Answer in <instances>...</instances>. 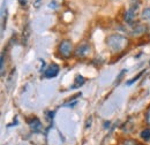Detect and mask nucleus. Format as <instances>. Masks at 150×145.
Listing matches in <instances>:
<instances>
[{
    "label": "nucleus",
    "instance_id": "f257e3e1",
    "mask_svg": "<svg viewBox=\"0 0 150 145\" xmlns=\"http://www.w3.org/2000/svg\"><path fill=\"white\" fill-rule=\"evenodd\" d=\"M105 43L112 53H120L128 46L129 40L126 36H122L119 34H112L106 37Z\"/></svg>",
    "mask_w": 150,
    "mask_h": 145
},
{
    "label": "nucleus",
    "instance_id": "f03ea898",
    "mask_svg": "<svg viewBox=\"0 0 150 145\" xmlns=\"http://www.w3.org/2000/svg\"><path fill=\"white\" fill-rule=\"evenodd\" d=\"M58 53L64 59H69L73 52V42L71 39H62L58 45Z\"/></svg>",
    "mask_w": 150,
    "mask_h": 145
},
{
    "label": "nucleus",
    "instance_id": "7ed1b4c3",
    "mask_svg": "<svg viewBox=\"0 0 150 145\" xmlns=\"http://www.w3.org/2000/svg\"><path fill=\"white\" fill-rule=\"evenodd\" d=\"M139 6H140V1L139 0H131V5L127 8V11L124 13V20L126 23L132 24L134 22V20L137 15V11H139Z\"/></svg>",
    "mask_w": 150,
    "mask_h": 145
},
{
    "label": "nucleus",
    "instance_id": "20e7f679",
    "mask_svg": "<svg viewBox=\"0 0 150 145\" xmlns=\"http://www.w3.org/2000/svg\"><path fill=\"white\" fill-rule=\"evenodd\" d=\"M89 52H90V44L87 42H83L76 46V49L74 50V55L76 58L82 59L89 54Z\"/></svg>",
    "mask_w": 150,
    "mask_h": 145
},
{
    "label": "nucleus",
    "instance_id": "39448f33",
    "mask_svg": "<svg viewBox=\"0 0 150 145\" xmlns=\"http://www.w3.org/2000/svg\"><path fill=\"white\" fill-rule=\"evenodd\" d=\"M59 70H60V68H59V66H58L57 63H51V65L45 69L44 76H45L46 78H53V77H56L57 75L59 74Z\"/></svg>",
    "mask_w": 150,
    "mask_h": 145
},
{
    "label": "nucleus",
    "instance_id": "423d86ee",
    "mask_svg": "<svg viewBox=\"0 0 150 145\" xmlns=\"http://www.w3.org/2000/svg\"><path fill=\"white\" fill-rule=\"evenodd\" d=\"M148 30V27H147V24H136L135 27H134V29L132 30V35L133 36H141V35H144V32Z\"/></svg>",
    "mask_w": 150,
    "mask_h": 145
},
{
    "label": "nucleus",
    "instance_id": "0eeeda50",
    "mask_svg": "<svg viewBox=\"0 0 150 145\" xmlns=\"http://www.w3.org/2000/svg\"><path fill=\"white\" fill-rule=\"evenodd\" d=\"M28 125L31 129V131H34V132H38L42 129V123H40V121L38 120L37 118H33L31 120H29Z\"/></svg>",
    "mask_w": 150,
    "mask_h": 145
},
{
    "label": "nucleus",
    "instance_id": "6e6552de",
    "mask_svg": "<svg viewBox=\"0 0 150 145\" xmlns=\"http://www.w3.org/2000/svg\"><path fill=\"white\" fill-rule=\"evenodd\" d=\"M84 82H86V80H84L83 76H81V75H76L74 78V84L72 85V89H77V88L82 87V85L84 84Z\"/></svg>",
    "mask_w": 150,
    "mask_h": 145
},
{
    "label": "nucleus",
    "instance_id": "1a4fd4ad",
    "mask_svg": "<svg viewBox=\"0 0 150 145\" xmlns=\"http://www.w3.org/2000/svg\"><path fill=\"white\" fill-rule=\"evenodd\" d=\"M141 20L142 21H150V7H146L141 12Z\"/></svg>",
    "mask_w": 150,
    "mask_h": 145
},
{
    "label": "nucleus",
    "instance_id": "9d476101",
    "mask_svg": "<svg viewBox=\"0 0 150 145\" xmlns=\"http://www.w3.org/2000/svg\"><path fill=\"white\" fill-rule=\"evenodd\" d=\"M140 136H141V138H142L144 142L150 141V128H147V129L142 130L141 134H140Z\"/></svg>",
    "mask_w": 150,
    "mask_h": 145
},
{
    "label": "nucleus",
    "instance_id": "9b49d317",
    "mask_svg": "<svg viewBox=\"0 0 150 145\" xmlns=\"http://www.w3.org/2000/svg\"><path fill=\"white\" fill-rule=\"evenodd\" d=\"M144 120H146V123L150 126V108L146 112V115H144Z\"/></svg>",
    "mask_w": 150,
    "mask_h": 145
},
{
    "label": "nucleus",
    "instance_id": "f8f14e48",
    "mask_svg": "<svg viewBox=\"0 0 150 145\" xmlns=\"http://www.w3.org/2000/svg\"><path fill=\"white\" fill-rule=\"evenodd\" d=\"M122 145H139L135 141H133V139H126L124 143H122Z\"/></svg>",
    "mask_w": 150,
    "mask_h": 145
},
{
    "label": "nucleus",
    "instance_id": "ddd939ff",
    "mask_svg": "<svg viewBox=\"0 0 150 145\" xmlns=\"http://www.w3.org/2000/svg\"><path fill=\"white\" fill-rule=\"evenodd\" d=\"M141 75H142V72H140V74H139V75H137L136 77H134V78H132V80H131V81H129V82H127V85H131V84H133V83H134V82H135V81H136V80H137V78H139V77H140Z\"/></svg>",
    "mask_w": 150,
    "mask_h": 145
},
{
    "label": "nucleus",
    "instance_id": "4468645a",
    "mask_svg": "<svg viewBox=\"0 0 150 145\" xmlns=\"http://www.w3.org/2000/svg\"><path fill=\"white\" fill-rule=\"evenodd\" d=\"M27 1H28V0H19V2L21 6H24V5L27 4Z\"/></svg>",
    "mask_w": 150,
    "mask_h": 145
},
{
    "label": "nucleus",
    "instance_id": "2eb2a0df",
    "mask_svg": "<svg viewBox=\"0 0 150 145\" xmlns=\"http://www.w3.org/2000/svg\"><path fill=\"white\" fill-rule=\"evenodd\" d=\"M149 63H150V60H149Z\"/></svg>",
    "mask_w": 150,
    "mask_h": 145
},
{
    "label": "nucleus",
    "instance_id": "dca6fc26",
    "mask_svg": "<svg viewBox=\"0 0 150 145\" xmlns=\"http://www.w3.org/2000/svg\"><path fill=\"white\" fill-rule=\"evenodd\" d=\"M149 31H150V28H149Z\"/></svg>",
    "mask_w": 150,
    "mask_h": 145
}]
</instances>
